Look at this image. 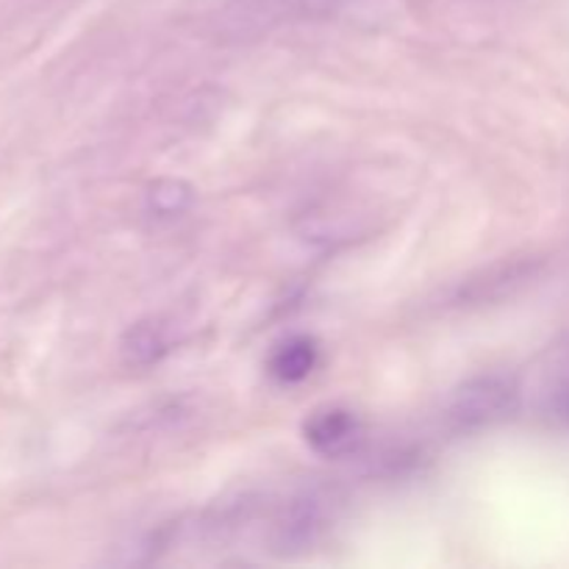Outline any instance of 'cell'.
Returning <instances> with one entry per match:
<instances>
[{"mask_svg": "<svg viewBox=\"0 0 569 569\" xmlns=\"http://www.w3.org/2000/svg\"><path fill=\"white\" fill-rule=\"evenodd\" d=\"M520 389L509 376H478L453 395L448 420L456 431H478L506 420L517 409Z\"/></svg>", "mask_w": 569, "mask_h": 569, "instance_id": "6da1fadb", "label": "cell"}, {"mask_svg": "<svg viewBox=\"0 0 569 569\" xmlns=\"http://www.w3.org/2000/svg\"><path fill=\"white\" fill-rule=\"evenodd\" d=\"M361 439H365V428L350 409L328 406V409L315 411V417L306 422V442L322 456L353 453Z\"/></svg>", "mask_w": 569, "mask_h": 569, "instance_id": "7a4b0ae2", "label": "cell"}, {"mask_svg": "<svg viewBox=\"0 0 569 569\" xmlns=\"http://www.w3.org/2000/svg\"><path fill=\"white\" fill-rule=\"evenodd\" d=\"M317 359H320V350H317V345L311 342V339H287V342L278 345V350L272 353L270 376L281 383H298L315 372Z\"/></svg>", "mask_w": 569, "mask_h": 569, "instance_id": "3957f363", "label": "cell"}, {"mask_svg": "<svg viewBox=\"0 0 569 569\" xmlns=\"http://www.w3.org/2000/svg\"><path fill=\"white\" fill-rule=\"evenodd\" d=\"M320 526V506L315 500H300L289 509L287 520L278 526V545L281 548H306L317 537Z\"/></svg>", "mask_w": 569, "mask_h": 569, "instance_id": "277c9868", "label": "cell"}, {"mask_svg": "<svg viewBox=\"0 0 569 569\" xmlns=\"http://www.w3.org/2000/svg\"><path fill=\"white\" fill-rule=\"evenodd\" d=\"M161 350H164V339L156 328L139 326L133 328V333H128V356L133 361H153Z\"/></svg>", "mask_w": 569, "mask_h": 569, "instance_id": "5b68a950", "label": "cell"}]
</instances>
